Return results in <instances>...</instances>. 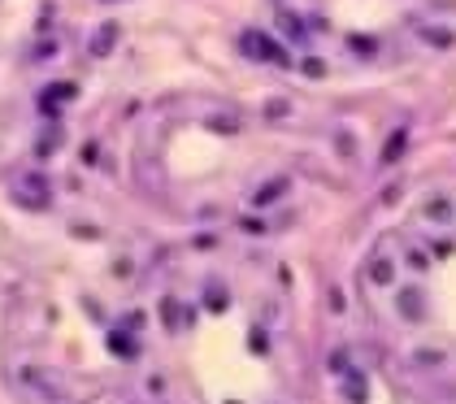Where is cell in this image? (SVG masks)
Returning a JSON list of instances; mask_svg holds the SVG:
<instances>
[{"instance_id":"7a4b0ae2","label":"cell","mask_w":456,"mask_h":404,"mask_svg":"<svg viewBox=\"0 0 456 404\" xmlns=\"http://www.w3.org/2000/svg\"><path fill=\"white\" fill-rule=\"evenodd\" d=\"M65 105V100H74V87L70 83H53V87H44V109H53V105Z\"/></svg>"},{"instance_id":"6da1fadb","label":"cell","mask_w":456,"mask_h":404,"mask_svg":"<svg viewBox=\"0 0 456 404\" xmlns=\"http://www.w3.org/2000/svg\"><path fill=\"white\" fill-rule=\"evenodd\" d=\"M113 44H118V22H105V26L91 35L87 53H91V57H109V48H113Z\"/></svg>"}]
</instances>
